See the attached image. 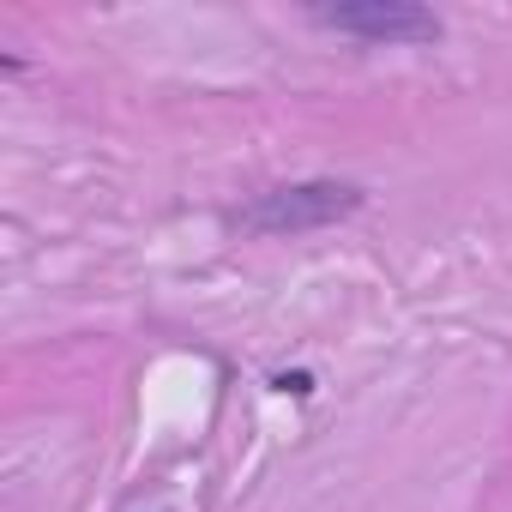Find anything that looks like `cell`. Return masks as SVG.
I'll return each instance as SVG.
<instances>
[{
    "instance_id": "1",
    "label": "cell",
    "mask_w": 512,
    "mask_h": 512,
    "mask_svg": "<svg viewBox=\"0 0 512 512\" xmlns=\"http://www.w3.org/2000/svg\"><path fill=\"white\" fill-rule=\"evenodd\" d=\"M362 187L356 181H338V175H302V181H278L266 193H253L247 205L229 211V229L241 235H260V241H284V235H314V229H332L344 217L362 211Z\"/></svg>"
},
{
    "instance_id": "2",
    "label": "cell",
    "mask_w": 512,
    "mask_h": 512,
    "mask_svg": "<svg viewBox=\"0 0 512 512\" xmlns=\"http://www.w3.org/2000/svg\"><path fill=\"white\" fill-rule=\"evenodd\" d=\"M308 25L362 49H428L446 37L440 13L416 7V0H338V7H308Z\"/></svg>"
},
{
    "instance_id": "3",
    "label": "cell",
    "mask_w": 512,
    "mask_h": 512,
    "mask_svg": "<svg viewBox=\"0 0 512 512\" xmlns=\"http://www.w3.org/2000/svg\"><path fill=\"white\" fill-rule=\"evenodd\" d=\"M272 386H278L284 398H308V392H314V374H278Z\"/></svg>"
}]
</instances>
